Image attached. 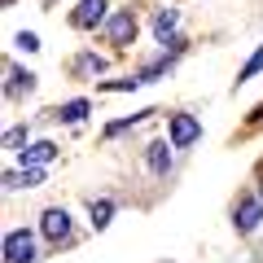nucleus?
Returning <instances> with one entry per match:
<instances>
[{
    "label": "nucleus",
    "instance_id": "6",
    "mask_svg": "<svg viewBox=\"0 0 263 263\" xmlns=\"http://www.w3.org/2000/svg\"><path fill=\"white\" fill-rule=\"evenodd\" d=\"M101 18H105V0H79V5H75V13H70V27L92 31Z\"/></svg>",
    "mask_w": 263,
    "mask_h": 263
},
{
    "label": "nucleus",
    "instance_id": "2",
    "mask_svg": "<svg viewBox=\"0 0 263 263\" xmlns=\"http://www.w3.org/2000/svg\"><path fill=\"white\" fill-rule=\"evenodd\" d=\"M40 233L48 237V246L70 241V215H66V206H48L44 215H40Z\"/></svg>",
    "mask_w": 263,
    "mask_h": 263
},
{
    "label": "nucleus",
    "instance_id": "12",
    "mask_svg": "<svg viewBox=\"0 0 263 263\" xmlns=\"http://www.w3.org/2000/svg\"><path fill=\"white\" fill-rule=\"evenodd\" d=\"M70 70H75V75H101V70H105V57H97V53H79L75 62H70Z\"/></svg>",
    "mask_w": 263,
    "mask_h": 263
},
{
    "label": "nucleus",
    "instance_id": "1",
    "mask_svg": "<svg viewBox=\"0 0 263 263\" xmlns=\"http://www.w3.org/2000/svg\"><path fill=\"white\" fill-rule=\"evenodd\" d=\"M35 233H27V228H13V233H5V263H35Z\"/></svg>",
    "mask_w": 263,
    "mask_h": 263
},
{
    "label": "nucleus",
    "instance_id": "10",
    "mask_svg": "<svg viewBox=\"0 0 263 263\" xmlns=\"http://www.w3.org/2000/svg\"><path fill=\"white\" fill-rule=\"evenodd\" d=\"M110 215H114V202H110V197H92V202H88V219H92L97 233L110 228Z\"/></svg>",
    "mask_w": 263,
    "mask_h": 263
},
{
    "label": "nucleus",
    "instance_id": "16",
    "mask_svg": "<svg viewBox=\"0 0 263 263\" xmlns=\"http://www.w3.org/2000/svg\"><path fill=\"white\" fill-rule=\"evenodd\" d=\"M13 44H18V48H27V53H35V48H40V40H35V35H31V31H22V35H18V40H13Z\"/></svg>",
    "mask_w": 263,
    "mask_h": 263
},
{
    "label": "nucleus",
    "instance_id": "15",
    "mask_svg": "<svg viewBox=\"0 0 263 263\" xmlns=\"http://www.w3.org/2000/svg\"><path fill=\"white\" fill-rule=\"evenodd\" d=\"M263 70V44H259V53H250V62L241 66V75H237V84H246V79H254Z\"/></svg>",
    "mask_w": 263,
    "mask_h": 263
},
{
    "label": "nucleus",
    "instance_id": "4",
    "mask_svg": "<svg viewBox=\"0 0 263 263\" xmlns=\"http://www.w3.org/2000/svg\"><path fill=\"white\" fill-rule=\"evenodd\" d=\"M167 132H171V145H176V149H189V145H197V136H202V123H197L193 114H171Z\"/></svg>",
    "mask_w": 263,
    "mask_h": 263
},
{
    "label": "nucleus",
    "instance_id": "13",
    "mask_svg": "<svg viewBox=\"0 0 263 263\" xmlns=\"http://www.w3.org/2000/svg\"><path fill=\"white\" fill-rule=\"evenodd\" d=\"M5 70H9V97L31 92V88H35V75H31V70H18V66H5Z\"/></svg>",
    "mask_w": 263,
    "mask_h": 263
},
{
    "label": "nucleus",
    "instance_id": "11",
    "mask_svg": "<svg viewBox=\"0 0 263 263\" xmlns=\"http://www.w3.org/2000/svg\"><path fill=\"white\" fill-rule=\"evenodd\" d=\"M88 110H92V105H88L84 97H79V101H66V105H57V110H53V119H57V123H79Z\"/></svg>",
    "mask_w": 263,
    "mask_h": 263
},
{
    "label": "nucleus",
    "instance_id": "14",
    "mask_svg": "<svg viewBox=\"0 0 263 263\" xmlns=\"http://www.w3.org/2000/svg\"><path fill=\"white\" fill-rule=\"evenodd\" d=\"M27 136H31L27 127H9V132H5V149H9V154H22V149H27Z\"/></svg>",
    "mask_w": 263,
    "mask_h": 263
},
{
    "label": "nucleus",
    "instance_id": "3",
    "mask_svg": "<svg viewBox=\"0 0 263 263\" xmlns=\"http://www.w3.org/2000/svg\"><path fill=\"white\" fill-rule=\"evenodd\" d=\"M259 219H263V197H254V193L237 197V206H233V228L237 233H254Z\"/></svg>",
    "mask_w": 263,
    "mask_h": 263
},
{
    "label": "nucleus",
    "instance_id": "5",
    "mask_svg": "<svg viewBox=\"0 0 263 263\" xmlns=\"http://www.w3.org/2000/svg\"><path fill=\"white\" fill-rule=\"evenodd\" d=\"M105 40H110L114 48H127L132 40H136V13L132 9H119L110 18V27H105Z\"/></svg>",
    "mask_w": 263,
    "mask_h": 263
},
{
    "label": "nucleus",
    "instance_id": "7",
    "mask_svg": "<svg viewBox=\"0 0 263 263\" xmlns=\"http://www.w3.org/2000/svg\"><path fill=\"white\" fill-rule=\"evenodd\" d=\"M171 149H176V145H167V141H149L145 145V162H149V171L154 176H171Z\"/></svg>",
    "mask_w": 263,
    "mask_h": 263
},
{
    "label": "nucleus",
    "instance_id": "8",
    "mask_svg": "<svg viewBox=\"0 0 263 263\" xmlns=\"http://www.w3.org/2000/svg\"><path fill=\"white\" fill-rule=\"evenodd\" d=\"M53 158H57V145L53 141H35V145H27V149L18 154L22 167H44V162H53Z\"/></svg>",
    "mask_w": 263,
    "mask_h": 263
},
{
    "label": "nucleus",
    "instance_id": "9",
    "mask_svg": "<svg viewBox=\"0 0 263 263\" xmlns=\"http://www.w3.org/2000/svg\"><path fill=\"white\" fill-rule=\"evenodd\" d=\"M176 27H180V9H158V18H154L158 44H171V40H176Z\"/></svg>",
    "mask_w": 263,
    "mask_h": 263
}]
</instances>
